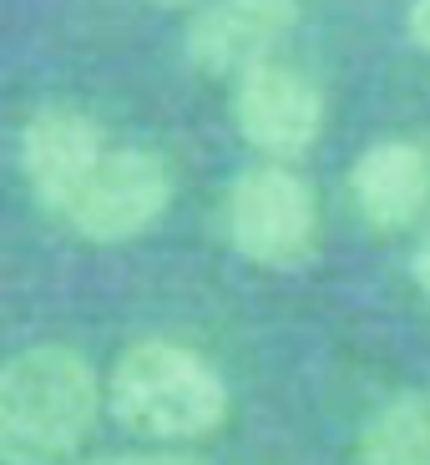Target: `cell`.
<instances>
[{"label":"cell","mask_w":430,"mask_h":465,"mask_svg":"<svg viewBox=\"0 0 430 465\" xmlns=\"http://www.w3.org/2000/svg\"><path fill=\"white\" fill-rule=\"evenodd\" d=\"M21 173L35 203L86 243H132L157 228L177 198L163 152L116 137L71 102H46L25 116Z\"/></svg>","instance_id":"6da1fadb"},{"label":"cell","mask_w":430,"mask_h":465,"mask_svg":"<svg viewBox=\"0 0 430 465\" xmlns=\"http://www.w3.org/2000/svg\"><path fill=\"white\" fill-rule=\"evenodd\" d=\"M102 415V380L71 344H31L0 364V465H61Z\"/></svg>","instance_id":"7a4b0ae2"},{"label":"cell","mask_w":430,"mask_h":465,"mask_svg":"<svg viewBox=\"0 0 430 465\" xmlns=\"http://www.w3.org/2000/svg\"><path fill=\"white\" fill-rule=\"evenodd\" d=\"M102 405L122 430L142 440H203L223 430L233 410L228 380L208 354L177 339H137L116 354L112 374L102 384Z\"/></svg>","instance_id":"3957f363"},{"label":"cell","mask_w":430,"mask_h":465,"mask_svg":"<svg viewBox=\"0 0 430 465\" xmlns=\"http://www.w3.org/2000/svg\"><path fill=\"white\" fill-rule=\"evenodd\" d=\"M223 228L238 258L268 273L304 268L319 248V198L289 163H258L233 177Z\"/></svg>","instance_id":"277c9868"},{"label":"cell","mask_w":430,"mask_h":465,"mask_svg":"<svg viewBox=\"0 0 430 465\" xmlns=\"http://www.w3.org/2000/svg\"><path fill=\"white\" fill-rule=\"evenodd\" d=\"M233 127L268 163H294L325 132V92L309 71L268 61L233 82Z\"/></svg>","instance_id":"5b68a950"},{"label":"cell","mask_w":430,"mask_h":465,"mask_svg":"<svg viewBox=\"0 0 430 465\" xmlns=\"http://www.w3.org/2000/svg\"><path fill=\"white\" fill-rule=\"evenodd\" d=\"M299 0H203L183 31V56L203 76H248L268 66L299 25Z\"/></svg>","instance_id":"8992f818"},{"label":"cell","mask_w":430,"mask_h":465,"mask_svg":"<svg viewBox=\"0 0 430 465\" xmlns=\"http://www.w3.org/2000/svg\"><path fill=\"white\" fill-rule=\"evenodd\" d=\"M349 203L375 232H400L430 208V152L410 137H385L349 167Z\"/></svg>","instance_id":"52a82bcc"},{"label":"cell","mask_w":430,"mask_h":465,"mask_svg":"<svg viewBox=\"0 0 430 465\" xmlns=\"http://www.w3.org/2000/svg\"><path fill=\"white\" fill-rule=\"evenodd\" d=\"M355 465H430V390H400L355 435Z\"/></svg>","instance_id":"ba28073f"},{"label":"cell","mask_w":430,"mask_h":465,"mask_svg":"<svg viewBox=\"0 0 430 465\" xmlns=\"http://www.w3.org/2000/svg\"><path fill=\"white\" fill-rule=\"evenodd\" d=\"M86 465H198V460L177 450H127V455H96Z\"/></svg>","instance_id":"9c48e42d"},{"label":"cell","mask_w":430,"mask_h":465,"mask_svg":"<svg viewBox=\"0 0 430 465\" xmlns=\"http://www.w3.org/2000/svg\"><path fill=\"white\" fill-rule=\"evenodd\" d=\"M405 31L420 51L430 56V0H410V15H405Z\"/></svg>","instance_id":"30bf717a"},{"label":"cell","mask_w":430,"mask_h":465,"mask_svg":"<svg viewBox=\"0 0 430 465\" xmlns=\"http://www.w3.org/2000/svg\"><path fill=\"white\" fill-rule=\"evenodd\" d=\"M410 279H415V289L430 299V232L415 243V253H410Z\"/></svg>","instance_id":"8fae6325"},{"label":"cell","mask_w":430,"mask_h":465,"mask_svg":"<svg viewBox=\"0 0 430 465\" xmlns=\"http://www.w3.org/2000/svg\"><path fill=\"white\" fill-rule=\"evenodd\" d=\"M152 5H163V11H183V5H203V0H152Z\"/></svg>","instance_id":"7c38bea8"}]
</instances>
